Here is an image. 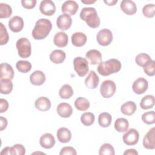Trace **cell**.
<instances>
[{
    "mask_svg": "<svg viewBox=\"0 0 155 155\" xmlns=\"http://www.w3.org/2000/svg\"><path fill=\"white\" fill-rule=\"evenodd\" d=\"M138 153L135 149H128L125 151L124 155H137Z\"/></svg>",
    "mask_w": 155,
    "mask_h": 155,
    "instance_id": "cell-49",
    "label": "cell"
},
{
    "mask_svg": "<svg viewBox=\"0 0 155 155\" xmlns=\"http://www.w3.org/2000/svg\"><path fill=\"white\" fill-rule=\"evenodd\" d=\"M0 91L1 94H8L13 90V84L8 79H2L0 80Z\"/></svg>",
    "mask_w": 155,
    "mask_h": 155,
    "instance_id": "cell-31",
    "label": "cell"
},
{
    "mask_svg": "<svg viewBox=\"0 0 155 155\" xmlns=\"http://www.w3.org/2000/svg\"><path fill=\"white\" fill-rule=\"evenodd\" d=\"M99 155H114L115 151L113 147L110 143H104L99 149Z\"/></svg>",
    "mask_w": 155,
    "mask_h": 155,
    "instance_id": "cell-37",
    "label": "cell"
},
{
    "mask_svg": "<svg viewBox=\"0 0 155 155\" xmlns=\"http://www.w3.org/2000/svg\"><path fill=\"white\" fill-rule=\"evenodd\" d=\"M14 77V71L12 67L8 63H1L0 65V78L13 79Z\"/></svg>",
    "mask_w": 155,
    "mask_h": 155,
    "instance_id": "cell-17",
    "label": "cell"
},
{
    "mask_svg": "<svg viewBox=\"0 0 155 155\" xmlns=\"http://www.w3.org/2000/svg\"><path fill=\"white\" fill-rule=\"evenodd\" d=\"M112 117L110 114L107 112L101 113L98 116L99 125L103 128H107L111 124Z\"/></svg>",
    "mask_w": 155,
    "mask_h": 155,
    "instance_id": "cell-30",
    "label": "cell"
},
{
    "mask_svg": "<svg viewBox=\"0 0 155 155\" xmlns=\"http://www.w3.org/2000/svg\"><path fill=\"white\" fill-rule=\"evenodd\" d=\"M0 121H1V124H0V130L1 131H2L3 130H4L7 126V124H8V122H7V120L6 118L4 117H2L1 116L0 117Z\"/></svg>",
    "mask_w": 155,
    "mask_h": 155,
    "instance_id": "cell-48",
    "label": "cell"
},
{
    "mask_svg": "<svg viewBox=\"0 0 155 155\" xmlns=\"http://www.w3.org/2000/svg\"><path fill=\"white\" fill-rule=\"evenodd\" d=\"M71 42L75 47H82L87 42L86 35L82 32H75L71 35Z\"/></svg>",
    "mask_w": 155,
    "mask_h": 155,
    "instance_id": "cell-25",
    "label": "cell"
},
{
    "mask_svg": "<svg viewBox=\"0 0 155 155\" xmlns=\"http://www.w3.org/2000/svg\"><path fill=\"white\" fill-rule=\"evenodd\" d=\"M121 62L116 59H110L102 62L97 67V72L102 76H107L117 73L121 69Z\"/></svg>",
    "mask_w": 155,
    "mask_h": 155,
    "instance_id": "cell-3",
    "label": "cell"
},
{
    "mask_svg": "<svg viewBox=\"0 0 155 155\" xmlns=\"http://www.w3.org/2000/svg\"><path fill=\"white\" fill-rule=\"evenodd\" d=\"M81 2L84 4H93L96 2V1H91V0H90V1H83L82 0Z\"/></svg>",
    "mask_w": 155,
    "mask_h": 155,
    "instance_id": "cell-51",
    "label": "cell"
},
{
    "mask_svg": "<svg viewBox=\"0 0 155 155\" xmlns=\"http://www.w3.org/2000/svg\"><path fill=\"white\" fill-rule=\"evenodd\" d=\"M72 24L71 16L67 14L59 15L56 20V25L59 29L61 30H67L69 29Z\"/></svg>",
    "mask_w": 155,
    "mask_h": 155,
    "instance_id": "cell-12",
    "label": "cell"
},
{
    "mask_svg": "<svg viewBox=\"0 0 155 155\" xmlns=\"http://www.w3.org/2000/svg\"><path fill=\"white\" fill-rule=\"evenodd\" d=\"M65 53L61 50H54L50 55V59L54 64H61L65 59Z\"/></svg>",
    "mask_w": 155,
    "mask_h": 155,
    "instance_id": "cell-26",
    "label": "cell"
},
{
    "mask_svg": "<svg viewBox=\"0 0 155 155\" xmlns=\"http://www.w3.org/2000/svg\"><path fill=\"white\" fill-rule=\"evenodd\" d=\"M116 86L115 83L111 80L104 81L100 87V93L104 98L112 97L116 92Z\"/></svg>",
    "mask_w": 155,
    "mask_h": 155,
    "instance_id": "cell-6",
    "label": "cell"
},
{
    "mask_svg": "<svg viewBox=\"0 0 155 155\" xmlns=\"http://www.w3.org/2000/svg\"><path fill=\"white\" fill-rule=\"evenodd\" d=\"M78 8L79 5L74 1H67L63 3L61 7L62 13L70 16L75 15Z\"/></svg>",
    "mask_w": 155,
    "mask_h": 155,
    "instance_id": "cell-15",
    "label": "cell"
},
{
    "mask_svg": "<svg viewBox=\"0 0 155 155\" xmlns=\"http://www.w3.org/2000/svg\"><path fill=\"white\" fill-rule=\"evenodd\" d=\"M52 29V24L47 19L41 18L38 20L32 30L31 35L35 40H42L45 38Z\"/></svg>",
    "mask_w": 155,
    "mask_h": 155,
    "instance_id": "cell-1",
    "label": "cell"
},
{
    "mask_svg": "<svg viewBox=\"0 0 155 155\" xmlns=\"http://www.w3.org/2000/svg\"><path fill=\"white\" fill-rule=\"evenodd\" d=\"M35 108L41 111H46L51 107V102L46 97H40L38 98L35 102Z\"/></svg>",
    "mask_w": 155,
    "mask_h": 155,
    "instance_id": "cell-22",
    "label": "cell"
},
{
    "mask_svg": "<svg viewBox=\"0 0 155 155\" xmlns=\"http://www.w3.org/2000/svg\"><path fill=\"white\" fill-rule=\"evenodd\" d=\"M16 155H24L25 154V148L22 144H15L13 146Z\"/></svg>",
    "mask_w": 155,
    "mask_h": 155,
    "instance_id": "cell-45",
    "label": "cell"
},
{
    "mask_svg": "<svg viewBox=\"0 0 155 155\" xmlns=\"http://www.w3.org/2000/svg\"><path fill=\"white\" fill-rule=\"evenodd\" d=\"M37 1L36 0H22L21 4L24 8L26 9H31L33 8L36 4Z\"/></svg>",
    "mask_w": 155,
    "mask_h": 155,
    "instance_id": "cell-44",
    "label": "cell"
},
{
    "mask_svg": "<svg viewBox=\"0 0 155 155\" xmlns=\"http://www.w3.org/2000/svg\"><path fill=\"white\" fill-rule=\"evenodd\" d=\"M139 138L138 131L134 128L127 130L123 134L122 139L125 144L127 145H134L137 143Z\"/></svg>",
    "mask_w": 155,
    "mask_h": 155,
    "instance_id": "cell-8",
    "label": "cell"
},
{
    "mask_svg": "<svg viewBox=\"0 0 155 155\" xmlns=\"http://www.w3.org/2000/svg\"><path fill=\"white\" fill-rule=\"evenodd\" d=\"M120 7L128 15H133L137 12V6L135 2L131 0H123L120 4Z\"/></svg>",
    "mask_w": 155,
    "mask_h": 155,
    "instance_id": "cell-16",
    "label": "cell"
},
{
    "mask_svg": "<svg viewBox=\"0 0 155 155\" xmlns=\"http://www.w3.org/2000/svg\"><path fill=\"white\" fill-rule=\"evenodd\" d=\"M39 10L45 16H52L55 13L56 6L52 1L44 0L40 3Z\"/></svg>",
    "mask_w": 155,
    "mask_h": 155,
    "instance_id": "cell-9",
    "label": "cell"
},
{
    "mask_svg": "<svg viewBox=\"0 0 155 155\" xmlns=\"http://www.w3.org/2000/svg\"><path fill=\"white\" fill-rule=\"evenodd\" d=\"M142 120L147 125H151L155 122V113L154 111L144 113L142 115Z\"/></svg>",
    "mask_w": 155,
    "mask_h": 155,
    "instance_id": "cell-39",
    "label": "cell"
},
{
    "mask_svg": "<svg viewBox=\"0 0 155 155\" xmlns=\"http://www.w3.org/2000/svg\"><path fill=\"white\" fill-rule=\"evenodd\" d=\"M144 72L149 76H153L155 74V61L151 59L143 67Z\"/></svg>",
    "mask_w": 155,
    "mask_h": 155,
    "instance_id": "cell-41",
    "label": "cell"
},
{
    "mask_svg": "<svg viewBox=\"0 0 155 155\" xmlns=\"http://www.w3.org/2000/svg\"><path fill=\"white\" fill-rule=\"evenodd\" d=\"M151 57L146 53H140L135 58L136 63L140 67H143L151 60Z\"/></svg>",
    "mask_w": 155,
    "mask_h": 155,
    "instance_id": "cell-38",
    "label": "cell"
},
{
    "mask_svg": "<svg viewBox=\"0 0 155 155\" xmlns=\"http://www.w3.org/2000/svg\"><path fill=\"white\" fill-rule=\"evenodd\" d=\"M129 127V122L127 119L122 117L117 119L114 122V129L119 132H125Z\"/></svg>",
    "mask_w": 155,
    "mask_h": 155,
    "instance_id": "cell-28",
    "label": "cell"
},
{
    "mask_svg": "<svg viewBox=\"0 0 155 155\" xmlns=\"http://www.w3.org/2000/svg\"><path fill=\"white\" fill-rule=\"evenodd\" d=\"M95 119V116L93 113L91 112H85L83 113L81 117V121L85 126L91 125Z\"/></svg>",
    "mask_w": 155,
    "mask_h": 155,
    "instance_id": "cell-35",
    "label": "cell"
},
{
    "mask_svg": "<svg viewBox=\"0 0 155 155\" xmlns=\"http://www.w3.org/2000/svg\"><path fill=\"white\" fill-rule=\"evenodd\" d=\"M12 13V7L7 4L0 3V18H8Z\"/></svg>",
    "mask_w": 155,
    "mask_h": 155,
    "instance_id": "cell-36",
    "label": "cell"
},
{
    "mask_svg": "<svg viewBox=\"0 0 155 155\" xmlns=\"http://www.w3.org/2000/svg\"><path fill=\"white\" fill-rule=\"evenodd\" d=\"M1 155H16L15 150L13 147H7L4 148L1 152Z\"/></svg>",
    "mask_w": 155,
    "mask_h": 155,
    "instance_id": "cell-46",
    "label": "cell"
},
{
    "mask_svg": "<svg viewBox=\"0 0 155 155\" xmlns=\"http://www.w3.org/2000/svg\"><path fill=\"white\" fill-rule=\"evenodd\" d=\"M86 60L91 65L99 64L102 62V58L99 50L92 49L88 51L85 54Z\"/></svg>",
    "mask_w": 155,
    "mask_h": 155,
    "instance_id": "cell-11",
    "label": "cell"
},
{
    "mask_svg": "<svg viewBox=\"0 0 155 155\" xmlns=\"http://www.w3.org/2000/svg\"><path fill=\"white\" fill-rule=\"evenodd\" d=\"M45 74L40 70H36L30 76V81L34 85H41L45 81Z\"/></svg>",
    "mask_w": 155,
    "mask_h": 155,
    "instance_id": "cell-21",
    "label": "cell"
},
{
    "mask_svg": "<svg viewBox=\"0 0 155 155\" xmlns=\"http://www.w3.org/2000/svg\"><path fill=\"white\" fill-rule=\"evenodd\" d=\"M8 108V103L5 99L1 98L0 99V113H2L5 112Z\"/></svg>",
    "mask_w": 155,
    "mask_h": 155,
    "instance_id": "cell-47",
    "label": "cell"
},
{
    "mask_svg": "<svg viewBox=\"0 0 155 155\" xmlns=\"http://www.w3.org/2000/svg\"><path fill=\"white\" fill-rule=\"evenodd\" d=\"M148 82L143 78H137L133 84L132 88L133 91L137 94L144 93L148 89Z\"/></svg>",
    "mask_w": 155,
    "mask_h": 155,
    "instance_id": "cell-10",
    "label": "cell"
},
{
    "mask_svg": "<svg viewBox=\"0 0 155 155\" xmlns=\"http://www.w3.org/2000/svg\"><path fill=\"white\" fill-rule=\"evenodd\" d=\"M59 95L62 99H70L73 95V90L71 86L69 84L63 85L59 90Z\"/></svg>",
    "mask_w": 155,
    "mask_h": 155,
    "instance_id": "cell-33",
    "label": "cell"
},
{
    "mask_svg": "<svg viewBox=\"0 0 155 155\" xmlns=\"http://www.w3.org/2000/svg\"><path fill=\"white\" fill-rule=\"evenodd\" d=\"M80 18L92 28L99 27L101 20L94 7H84L80 12Z\"/></svg>",
    "mask_w": 155,
    "mask_h": 155,
    "instance_id": "cell-2",
    "label": "cell"
},
{
    "mask_svg": "<svg viewBox=\"0 0 155 155\" xmlns=\"http://www.w3.org/2000/svg\"><path fill=\"white\" fill-rule=\"evenodd\" d=\"M74 70L80 77L85 76L88 70V62L86 59L82 57H76L73 60Z\"/></svg>",
    "mask_w": 155,
    "mask_h": 155,
    "instance_id": "cell-5",
    "label": "cell"
},
{
    "mask_svg": "<svg viewBox=\"0 0 155 155\" xmlns=\"http://www.w3.org/2000/svg\"><path fill=\"white\" fill-rule=\"evenodd\" d=\"M76 150L71 147H63L59 153L60 155H76Z\"/></svg>",
    "mask_w": 155,
    "mask_h": 155,
    "instance_id": "cell-43",
    "label": "cell"
},
{
    "mask_svg": "<svg viewBox=\"0 0 155 155\" xmlns=\"http://www.w3.org/2000/svg\"><path fill=\"white\" fill-rule=\"evenodd\" d=\"M104 3H105L107 5H109V6H111V5H115L117 2V0H111V1H108V0H107V1H104Z\"/></svg>",
    "mask_w": 155,
    "mask_h": 155,
    "instance_id": "cell-50",
    "label": "cell"
},
{
    "mask_svg": "<svg viewBox=\"0 0 155 155\" xmlns=\"http://www.w3.org/2000/svg\"><path fill=\"white\" fill-rule=\"evenodd\" d=\"M53 42L54 45L57 47H64L68 44V37L67 35L63 31L58 32L54 36Z\"/></svg>",
    "mask_w": 155,
    "mask_h": 155,
    "instance_id": "cell-23",
    "label": "cell"
},
{
    "mask_svg": "<svg viewBox=\"0 0 155 155\" xmlns=\"http://www.w3.org/2000/svg\"><path fill=\"white\" fill-rule=\"evenodd\" d=\"M90 105V103L89 101L85 97H79L74 101V106L79 111H86L89 108Z\"/></svg>",
    "mask_w": 155,
    "mask_h": 155,
    "instance_id": "cell-32",
    "label": "cell"
},
{
    "mask_svg": "<svg viewBox=\"0 0 155 155\" xmlns=\"http://www.w3.org/2000/svg\"><path fill=\"white\" fill-rule=\"evenodd\" d=\"M8 27L10 30L15 33L21 31L24 27V21L19 16H15L8 21Z\"/></svg>",
    "mask_w": 155,
    "mask_h": 155,
    "instance_id": "cell-14",
    "label": "cell"
},
{
    "mask_svg": "<svg viewBox=\"0 0 155 155\" xmlns=\"http://www.w3.org/2000/svg\"><path fill=\"white\" fill-rule=\"evenodd\" d=\"M58 140L61 143H67L71 138V133L70 130L65 127L59 128L56 133Z\"/></svg>",
    "mask_w": 155,
    "mask_h": 155,
    "instance_id": "cell-24",
    "label": "cell"
},
{
    "mask_svg": "<svg viewBox=\"0 0 155 155\" xmlns=\"http://www.w3.org/2000/svg\"><path fill=\"white\" fill-rule=\"evenodd\" d=\"M143 15L147 18H153L155 14V5L154 4H148L142 8Z\"/></svg>",
    "mask_w": 155,
    "mask_h": 155,
    "instance_id": "cell-40",
    "label": "cell"
},
{
    "mask_svg": "<svg viewBox=\"0 0 155 155\" xmlns=\"http://www.w3.org/2000/svg\"><path fill=\"white\" fill-rule=\"evenodd\" d=\"M96 39L100 45L107 46L110 45L113 41L112 32L109 29L103 28L97 33Z\"/></svg>",
    "mask_w": 155,
    "mask_h": 155,
    "instance_id": "cell-7",
    "label": "cell"
},
{
    "mask_svg": "<svg viewBox=\"0 0 155 155\" xmlns=\"http://www.w3.org/2000/svg\"><path fill=\"white\" fill-rule=\"evenodd\" d=\"M137 109L136 104L133 101H128L123 104L120 107L122 113L127 116H131L134 113Z\"/></svg>",
    "mask_w": 155,
    "mask_h": 155,
    "instance_id": "cell-27",
    "label": "cell"
},
{
    "mask_svg": "<svg viewBox=\"0 0 155 155\" xmlns=\"http://www.w3.org/2000/svg\"><path fill=\"white\" fill-rule=\"evenodd\" d=\"M155 128L153 127L144 136L143 139V146L148 150H154L155 148Z\"/></svg>",
    "mask_w": 155,
    "mask_h": 155,
    "instance_id": "cell-13",
    "label": "cell"
},
{
    "mask_svg": "<svg viewBox=\"0 0 155 155\" xmlns=\"http://www.w3.org/2000/svg\"><path fill=\"white\" fill-rule=\"evenodd\" d=\"M16 67L17 70L23 73H26L30 71L31 69V64L28 61H18L16 62Z\"/></svg>",
    "mask_w": 155,
    "mask_h": 155,
    "instance_id": "cell-34",
    "label": "cell"
},
{
    "mask_svg": "<svg viewBox=\"0 0 155 155\" xmlns=\"http://www.w3.org/2000/svg\"><path fill=\"white\" fill-rule=\"evenodd\" d=\"M1 24V30H0V45H3L6 44L9 40V36L7 32V30L5 27L2 23Z\"/></svg>",
    "mask_w": 155,
    "mask_h": 155,
    "instance_id": "cell-42",
    "label": "cell"
},
{
    "mask_svg": "<svg viewBox=\"0 0 155 155\" xmlns=\"http://www.w3.org/2000/svg\"><path fill=\"white\" fill-rule=\"evenodd\" d=\"M19 56L22 58H27L31 53V46L29 40L26 38H19L16 44Z\"/></svg>",
    "mask_w": 155,
    "mask_h": 155,
    "instance_id": "cell-4",
    "label": "cell"
},
{
    "mask_svg": "<svg viewBox=\"0 0 155 155\" xmlns=\"http://www.w3.org/2000/svg\"><path fill=\"white\" fill-rule=\"evenodd\" d=\"M99 83V78L94 71L91 70L85 79V84L86 87L90 89L96 88Z\"/></svg>",
    "mask_w": 155,
    "mask_h": 155,
    "instance_id": "cell-20",
    "label": "cell"
},
{
    "mask_svg": "<svg viewBox=\"0 0 155 155\" xmlns=\"http://www.w3.org/2000/svg\"><path fill=\"white\" fill-rule=\"evenodd\" d=\"M55 142L54 136L50 133H45L42 134L39 139L40 145L45 149H50L53 147Z\"/></svg>",
    "mask_w": 155,
    "mask_h": 155,
    "instance_id": "cell-18",
    "label": "cell"
},
{
    "mask_svg": "<svg viewBox=\"0 0 155 155\" xmlns=\"http://www.w3.org/2000/svg\"><path fill=\"white\" fill-rule=\"evenodd\" d=\"M154 97L153 95H146L142 98L140 107L143 110L150 109L154 107Z\"/></svg>",
    "mask_w": 155,
    "mask_h": 155,
    "instance_id": "cell-29",
    "label": "cell"
},
{
    "mask_svg": "<svg viewBox=\"0 0 155 155\" xmlns=\"http://www.w3.org/2000/svg\"><path fill=\"white\" fill-rule=\"evenodd\" d=\"M56 111L59 116L64 118L69 117L73 113V108L71 106L66 102L59 104L57 106Z\"/></svg>",
    "mask_w": 155,
    "mask_h": 155,
    "instance_id": "cell-19",
    "label": "cell"
}]
</instances>
